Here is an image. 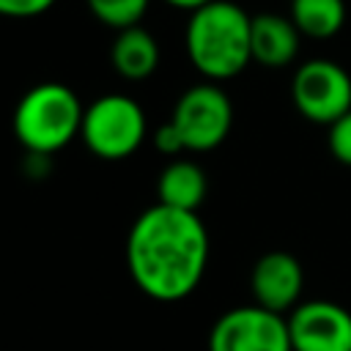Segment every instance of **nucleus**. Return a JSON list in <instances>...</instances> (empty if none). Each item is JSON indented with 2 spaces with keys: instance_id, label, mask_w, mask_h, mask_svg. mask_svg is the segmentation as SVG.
Listing matches in <instances>:
<instances>
[{
  "instance_id": "5",
  "label": "nucleus",
  "mask_w": 351,
  "mask_h": 351,
  "mask_svg": "<svg viewBox=\"0 0 351 351\" xmlns=\"http://www.w3.org/2000/svg\"><path fill=\"white\" fill-rule=\"evenodd\" d=\"M184 148L192 154L214 151L225 143L233 126V104L217 82H197L186 88L170 115Z\"/></svg>"
},
{
  "instance_id": "16",
  "label": "nucleus",
  "mask_w": 351,
  "mask_h": 351,
  "mask_svg": "<svg viewBox=\"0 0 351 351\" xmlns=\"http://www.w3.org/2000/svg\"><path fill=\"white\" fill-rule=\"evenodd\" d=\"M55 5V0H0V14L14 19H30L41 16Z\"/></svg>"
},
{
  "instance_id": "13",
  "label": "nucleus",
  "mask_w": 351,
  "mask_h": 351,
  "mask_svg": "<svg viewBox=\"0 0 351 351\" xmlns=\"http://www.w3.org/2000/svg\"><path fill=\"white\" fill-rule=\"evenodd\" d=\"M291 19L307 38H332L346 22L343 0H291Z\"/></svg>"
},
{
  "instance_id": "4",
  "label": "nucleus",
  "mask_w": 351,
  "mask_h": 351,
  "mask_svg": "<svg viewBox=\"0 0 351 351\" xmlns=\"http://www.w3.org/2000/svg\"><path fill=\"white\" fill-rule=\"evenodd\" d=\"M145 132L148 123L143 107L126 93H107L85 107L80 137L93 156L121 162L143 145Z\"/></svg>"
},
{
  "instance_id": "6",
  "label": "nucleus",
  "mask_w": 351,
  "mask_h": 351,
  "mask_svg": "<svg viewBox=\"0 0 351 351\" xmlns=\"http://www.w3.org/2000/svg\"><path fill=\"white\" fill-rule=\"evenodd\" d=\"M208 351H293L288 315L261 304L222 313L208 332Z\"/></svg>"
},
{
  "instance_id": "1",
  "label": "nucleus",
  "mask_w": 351,
  "mask_h": 351,
  "mask_svg": "<svg viewBox=\"0 0 351 351\" xmlns=\"http://www.w3.org/2000/svg\"><path fill=\"white\" fill-rule=\"evenodd\" d=\"M208 266V230L197 211L170 206L145 208L126 236V269L154 302H181Z\"/></svg>"
},
{
  "instance_id": "7",
  "label": "nucleus",
  "mask_w": 351,
  "mask_h": 351,
  "mask_svg": "<svg viewBox=\"0 0 351 351\" xmlns=\"http://www.w3.org/2000/svg\"><path fill=\"white\" fill-rule=\"evenodd\" d=\"M291 99L302 118L332 126L351 110V77L335 60H307L293 74Z\"/></svg>"
},
{
  "instance_id": "11",
  "label": "nucleus",
  "mask_w": 351,
  "mask_h": 351,
  "mask_svg": "<svg viewBox=\"0 0 351 351\" xmlns=\"http://www.w3.org/2000/svg\"><path fill=\"white\" fill-rule=\"evenodd\" d=\"M208 181L197 162L192 159H170L156 181V195L162 206L181 208V211H197L206 200Z\"/></svg>"
},
{
  "instance_id": "9",
  "label": "nucleus",
  "mask_w": 351,
  "mask_h": 351,
  "mask_svg": "<svg viewBox=\"0 0 351 351\" xmlns=\"http://www.w3.org/2000/svg\"><path fill=\"white\" fill-rule=\"evenodd\" d=\"M302 288H304V269L285 250L263 252L250 271V291L255 304L280 315H288L302 302Z\"/></svg>"
},
{
  "instance_id": "3",
  "label": "nucleus",
  "mask_w": 351,
  "mask_h": 351,
  "mask_svg": "<svg viewBox=\"0 0 351 351\" xmlns=\"http://www.w3.org/2000/svg\"><path fill=\"white\" fill-rule=\"evenodd\" d=\"M85 107L63 82L33 85L14 110V137L27 154L52 156L82 132Z\"/></svg>"
},
{
  "instance_id": "12",
  "label": "nucleus",
  "mask_w": 351,
  "mask_h": 351,
  "mask_svg": "<svg viewBox=\"0 0 351 351\" xmlns=\"http://www.w3.org/2000/svg\"><path fill=\"white\" fill-rule=\"evenodd\" d=\"M110 60H112V69L123 80L140 82V80H148L156 71L159 44L145 27L134 25V27L118 30V36L112 41V49H110Z\"/></svg>"
},
{
  "instance_id": "14",
  "label": "nucleus",
  "mask_w": 351,
  "mask_h": 351,
  "mask_svg": "<svg viewBox=\"0 0 351 351\" xmlns=\"http://www.w3.org/2000/svg\"><path fill=\"white\" fill-rule=\"evenodd\" d=\"M85 3L101 25L115 27V30L140 25V19L148 8V0H85Z\"/></svg>"
},
{
  "instance_id": "18",
  "label": "nucleus",
  "mask_w": 351,
  "mask_h": 351,
  "mask_svg": "<svg viewBox=\"0 0 351 351\" xmlns=\"http://www.w3.org/2000/svg\"><path fill=\"white\" fill-rule=\"evenodd\" d=\"M165 3H170V5H176V8L197 11V8H203V5H206V3H211V0H165Z\"/></svg>"
},
{
  "instance_id": "2",
  "label": "nucleus",
  "mask_w": 351,
  "mask_h": 351,
  "mask_svg": "<svg viewBox=\"0 0 351 351\" xmlns=\"http://www.w3.org/2000/svg\"><path fill=\"white\" fill-rule=\"evenodd\" d=\"M184 44L189 63L208 82L230 80L252 60V16L230 0H211L192 11Z\"/></svg>"
},
{
  "instance_id": "10",
  "label": "nucleus",
  "mask_w": 351,
  "mask_h": 351,
  "mask_svg": "<svg viewBox=\"0 0 351 351\" xmlns=\"http://www.w3.org/2000/svg\"><path fill=\"white\" fill-rule=\"evenodd\" d=\"M299 27L280 14L252 16V60L269 69L288 66L299 52Z\"/></svg>"
},
{
  "instance_id": "8",
  "label": "nucleus",
  "mask_w": 351,
  "mask_h": 351,
  "mask_svg": "<svg viewBox=\"0 0 351 351\" xmlns=\"http://www.w3.org/2000/svg\"><path fill=\"white\" fill-rule=\"evenodd\" d=\"M293 351H351V313L329 299L299 302L288 313Z\"/></svg>"
},
{
  "instance_id": "15",
  "label": "nucleus",
  "mask_w": 351,
  "mask_h": 351,
  "mask_svg": "<svg viewBox=\"0 0 351 351\" xmlns=\"http://www.w3.org/2000/svg\"><path fill=\"white\" fill-rule=\"evenodd\" d=\"M326 143H329V154H332L340 165H348V167H351V110H348L346 115H340V118L329 126Z\"/></svg>"
},
{
  "instance_id": "17",
  "label": "nucleus",
  "mask_w": 351,
  "mask_h": 351,
  "mask_svg": "<svg viewBox=\"0 0 351 351\" xmlns=\"http://www.w3.org/2000/svg\"><path fill=\"white\" fill-rule=\"evenodd\" d=\"M154 145H156L159 154H165V156H170V159H178V154L186 151V148H184V140H181V134H178V129L173 126V121L162 123V126L154 132Z\"/></svg>"
}]
</instances>
